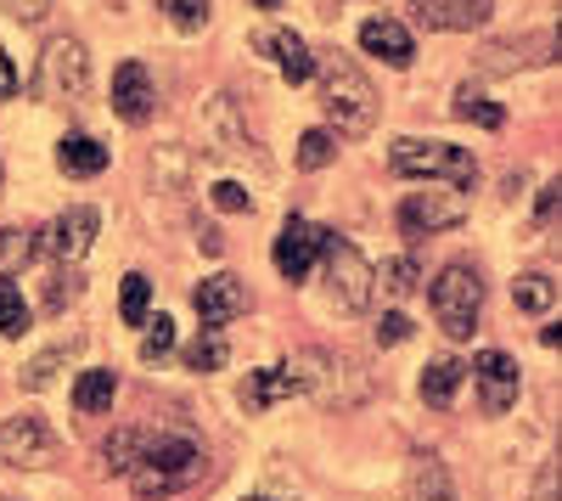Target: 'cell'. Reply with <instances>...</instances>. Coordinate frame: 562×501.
<instances>
[{"instance_id":"obj_1","label":"cell","mask_w":562,"mask_h":501,"mask_svg":"<svg viewBox=\"0 0 562 501\" xmlns=\"http://www.w3.org/2000/svg\"><path fill=\"white\" fill-rule=\"evenodd\" d=\"M310 79H321V108H326V119H333V130H344V135H366L371 124H378V90H371V79L338 52H315V74Z\"/></svg>"},{"instance_id":"obj_2","label":"cell","mask_w":562,"mask_h":501,"mask_svg":"<svg viewBox=\"0 0 562 501\" xmlns=\"http://www.w3.org/2000/svg\"><path fill=\"white\" fill-rule=\"evenodd\" d=\"M203 474H209L203 445L169 434V439L140 445V457H135V468H130L124 479H130V490H135L140 501H158V496H175V490H192Z\"/></svg>"},{"instance_id":"obj_3","label":"cell","mask_w":562,"mask_h":501,"mask_svg":"<svg viewBox=\"0 0 562 501\" xmlns=\"http://www.w3.org/2000/svg\"><path fill=\"white\" fill-rule=\"evenodd\" d=\"M389 164L405 180H445V187H456V192H467L479 180V158L467 147H456V142H416V135H400V142L389 147Z\"/></svg>"},{"instance_id":"obj_4","label":"cell","mask_w":562,"mask_h":501,"mask_svg":"<svg viewBox=\"0 0 562 501\" xmlns=\"http://www.w3.org/2000/svg\"><path fill=\"white\" fill-rule=\"evenodd\" d=\"M428 304H434V322L450 333V338H473L479 333V315H484V277L473 265H445L434 288H428Z\"/></svg>"},{"instance_id":"obj_5","label":"cell","mask_w":562,"mask_h":501,"mask_svg":"<svg viewBox=\"0 0 562 501\" xmlns=\"http://www.w3.org/2000/svg\"><path fill=\"white\" fill-rule=\"evenodd\" d=\"M321 265H326V293H333L338 310H349V315L371 310V299H378V270L366 265V254H360L349 237L326 232V243H321Z\"/></svg>"},{"instance_id":"obj_6","label":"cell","mask_w":562,"mask_h":501,"mask_svg":"<svg viewBox=\"0 0 562 501\" xmlns=\"http://www.w3.org/2000/svg\"><path fill=\"white\" fill-rule=\"evenodd\" d=\"M85 85H90V57H85V45L74 34H57L52 45L40 52V68H34V97L40 102H79L85 97Z\"/></svg>"},{"instance_id":"obj_7","label":"cell","mask_w":562,"mask_h":501,"mask_svg":"<svg viewBox=\"0 0 562 501\" xmlns=\"http://www.w3.org/2000/svg\"><path fill=\"white\" fill-rule=\"evenodd\" d=\"M461 220H467V192L445 187V180H422V192H405V203H400V232L405 237L456 232Z\"/></svg>"},{"instance_id":"obj_8","label":"cell","mask_w":562,"mask_h":501,"mask_svg":"<svg viewBox=\"0 0 562 501\" xmlns=\"http://www.w3.org/2000/svg\"><path fill=\"white\" fill-rule=\"evenodd\" d=\"M0 463L7 468H52L57 463V434L45 417L34 412H18L0 423Z\"/></svg>"},{"instance_id":"obj_9","label":"cell","mask_w":562,"mask_h":501,"mask_svg":"<svg viewBox=\"0 0 562 501\" xmlns=\"http://www.w3.org/2000/svg\"><path fill=\"white\" fill-rule=\"evenodd\" d=\"M321 243H326L321 225H310L304 214H288V225H281V237L270 248V259H276V270L288 282H304L310 270H315V259H321Z\"/></svg>"},{"instance_id":"obj_10","label":"cell","mask_w":562,"mask_h":501,"mask_svg":"<svg viewBox=\"0 0 562 501\" xmlns=\"http://www.w3.org/2000/svg\"><path fill=\"white\" fill-rule=\"evenodd\" d=\"M473 383H479V405H484L490 417L512 412V400H518V389H524L518 360H512L506 349H484V355L473 360Z\"/></svg>"},{"instance_id":"obj_11","label":"cell","mask_w":562,"mask_h":501,"mask_svg":"<svg viewBox=\"0 0 562 501\" xmlns=\"http://www.w3.org/2000/svg\"><path fill=\"white\" fill-rule=\"evenodd\" d=\"M97 232H102V214L90 209V203H79V209H63V214H57V225H52V237H45V248L57 254V265H74V259L90 254Z\"/></svg>"},{"instance_id":"obj_12","label":"cell","mask_w":562,"mask_h":501,"mask_svg":"<svg viewBox=\"0 0 562 501\" xmlns=\"http://www.w3.org/2000/svg\"><path fill=\"white\" fill-rule=\"evenodd\" d=\"M192 304H198V322H203V327H225L231 315H243V310H248V288H243V277L220 270V277L198 282Z\"/></svg>"},{"instance_id":"obj_13","label":"cell","mask_w":562,"mask_h":501,"mask_svg":"<svg viewBox=\"0 0 562 501\" xmlns=\"http://www.w3.org/2000/svg\"><path fill=\"white\" fill-rule=\"evenodd\" d=\"M557 57V34L540 29V34H524V40H495L484 45V68L490 74H512V68H540Z\"/></svg>"},{"instance_id":"obj_14","label":"cell","mask_w":562,"mask_h":501,"mask_svg":"<svg viewBox=\"0 0 562 501\" xmlns=\"http://www.w3.org/2000/svg\"><path fill=\"white\" fill-rule=\"evenodd\" d=\"M411 7L422 12V23L428 29H445V34H467V29H484L495 0H411Z\"/></svg>"},{"instance_id":"obj_15","label":"cell","mask_w":562,"mask_h":501,"mask_svg":"<svg viewBox=\"0 0 562 501\" xmlns=\"http://www.w3.org/2000/svg\"><path fill=\"white\" fill-rule=\"evenodd\" d=\"M360 52L383 57L389 68H411L416 40H411V29H405V23H394V18H366V23H360Z\"/></svg>"},{"instance_id":"obj_16","label":"cell","mask_w":562,"mask_h":501,"mask_svg":"<svg viewBox=\"0 0 562 501\" xmlns=\"http://www.w3.org/2000/svg\"><path fill=\"white\" fill-rule=\"evenodd\" d=\"M304 394V372L299 367H259L243 378V412H270L276 400Z\"/></svg>"},{"instance_id":"obj_17","label":"cell","mask_w":562,"mask_h":501,"mask_svg":"<svg viewBox=\"0 0 562 501\" xmlns=\"http://www.w3.org/2000/svg\"><path fill=\"white\" fill-rule=\"evenodd\" d=\"M113 113L124 124H140L153 113V74L140 68V63H119L113 68Z\"/></svg>"},{"instance_id":"obj_18","label":"cell","mask_w":562,"mask_h":501,"mask_svg":"<svg viewBox=\"0 0 562 501\" xmlns=\"http://www.w3.org/2000/svg\"><path fill=\"white\" fill-rule=\"evenodd\" d=\"M405 501H456L450 468L434 457V450H416L411 468H405Z\"/></svg>"},{"instance_id":"obj_19","label":"cell","mask_w":562,"mask_h":501,"mask_svg":"<svg viewBox=\"0 0 562 501\" xmlns=\"http://www.w3.org/2000/svg\"><path fill=\"white\" fill-rule=\"evenodd\" d=\"M259 45H265V52H276L281 74H288V85H304V79L315 74V52L304 45V34H293V29H276V34H265Z\"/></svg>"},{"instance_id":"obj_20","label":"cell","mask_w":562,"mask_h":501,"mask_svg":"<svg viewBox=\"0 0 562 501\" xmlns=\"http://www.w3.org/2000/svg\"><path fill=\"white\" fill-rule=\"evenodd\" d=\"M79 349H85V333H68V338H57V344H45L29 367H23V389H52V378L68 367Z\"/></svg>"},{"instance_id":"obj_21","label":"cell","mask_w":562,"mask_h":501,"mask_svg":"<svg viewBox=\"0 0 562 501\" xmlns=\"http://www.w3.org/2000/svg\"><path fill=\"white\" fill-rule=\"evenodd\" d=\"M57 164H63V175H102L108 169V147L97 142V135H63V142H57Z\"/></svg>"},{"instance_id":"obj_22","label":"cell","mask_w":562,"mask_h":501,"mask_svg":"<svg viewBox=\"0 0 562 501\" xmlns=\"http://www.w3.org/2000/svg\"><path fill=\"white\" fill-rule=\"evenodd\" d=\"M461 378H467L461 360H450V355L428 360V372H422V400H428V405H450L456 389H461Z\"/></svg>"},{"instance_id":"obj_23","label":"cell","mask_w":562,"mask_h":501,"mask_svg":"<svg viewBox=\"0 0 562 501\" xmlns=\"http://www.w3.org/2000/svg\"><path fill=\"white\" fill-rule=\"evenodd\" d=\"M113 394H119V378H113V372H79V383H74V412L97 417V412H108V405H113Z\"/></svg>"},{"instance_id":"obj_24","label":"cell","mask_w":562,"mask_h":501,"mask_svg":"<svg viewBox=\"0 0 562 501\" xmlns=\"http://www.w3.org/2000/svg\"><path fill=\"white\" fill-rule=\"evenodd\" d=\"M225 360H231V344H225L220 327H203L192 344H186V367H192V372H220Z\"/></svg>"},{"instance_id":"obj_25","label":"cell","mask_w":562,"mask_h":501,"mask_svg":"<svg viewBox=\"0 0 562 501\" xmlns=\"http://www.w3.org/2000/svg\"><path fill=\"white\" fill-rule=\"evenodd\" d=\"M34 254H40L34 225H7V232H0V277H7V270H23Z\"/></svg>"},{"instance_id":"obj_26","label":"cell","mask_w":562,"mask_h":501,"mask_svg":"<svg viewBox=\"0 0 562 501\" xmlns=\"http://www.w3.org/2000/svg\"><path fill=\"white\" fill-rule=\"evenodd\" d=\"M140 445H147V434H140V428H113L108 445H102V474H130L135 457H140Z\"/></svg>"},{"instance_id":"obj_27","label":"cell","mask_w":562,"mask_h":501,"mask_svg":"<svg viewBox=\"0 0 562 501\" xmlns=\"http://www.w3.org/2000/svg\"><path fill=\"white\" fill-rule=\"evenodd\" d=\"M119 310H124L130 327H147V315H153V277L130 270V277H124V293H119Z\"/></svg>"},{"instance_id":"obj_28","label":"cell","mask_w":562,"mask_h":501,"mask_svg":"<svg viewBox=\"0 0 562 501\" xmlns=\"http://www.w3.org/2000/svg\"><path fill=\"white\" fill-rule=\"evenodd\" d=\"M378 288H383V293H394V299H411V293L422 288L416 259H405V254H400V259H383V265H378Z\"/></svg>"},{"instance_id":"obj_29","label":"cell","mask_w":562,"mask_h":501,"mask_svg":"<svg viewBox=\"0 0 562 501\" xmlns=\"http://www.w3.org/2000/svg\"><path fill=\"white\" fill-rule=\"evenodd\" d=\"M512 299H518V310H529V315H546L557 304V282H546L540 270H529V277L512 282Z\"/></svg>"},{"instance_id":"obj_30","label":"cell","mask_w":562,"mask_h":501,"mask_svg":"<svg viewBox=\"0 0 562 501\" xmlns=\"http://www.w3.org/2000/svg\"><path fill=\"white\" fill-rule=\"evenodd\" d=\"M0 333H7V338L29 333V304H23L18 282H7V277H0Z\"/></svg>"},{"instance_id":"obj_31","label":"cell","mask_w":562,"mask_h":501,"mask_svg":"<svg viewBox=\"0 0 562 501\" xmlns=\"http://www.w3.org/2000/svg\"><path fill=\"white\" fill-rule=\"evenodd\" d=\"M79 282H85V277H79L74 265H57L52 282H45V315H63V304L79 299Z\"/></svg>"},{"instance_id":"obj_32","label":"cell","mask_w":562,"mask_h":501,"mask_svg":"<svg viewBox=\"0 0 562 501\" xmlns=\"http://www.w3.org/2000/svg\"><path fill=\"white\" fill-rule=\"evenodd\" d=\"M456 113H461V119H473V124H484V130H501V119H506V113L484 97V90H467V85L456 90Z\"/></svg>"},{"instance_id":"obj_33","label":"cell","mask_w":562,"mask_h":501,"mask_svg":"<svg viewBox=\"0 0 562 501\" xmlns=\"http://www.w3.org/2000/svg\"><path fill=\"white\" fill-rule=\"evenodd\" d=\"M169 349H175V322H169V315H147V333H140V360L153 367V360H164Z\"/></svg>"},{"instance_id":"obj_34","label":"cell","mask_w":562,"mask_h":501,"mask_svg":"<svg viewBox=\"0 0 562 501\" xmlns=\"http://www.w3.org/2000/svg\"><path fill=\"white\" fill-rule=\"evenodd\" d=\"M333 130H304L299 135V169H326L333 164Z\"/></svg>"},{"instance_id":"obj_35","label":"cell","mask_w":562,"mask_h":501,"mask_svg":"<svg viewBox=\"0 0 562 501\" xmlns=\"http://www.w3.org/2000/svg\"><path fill=\"white\" fill-rule=\"evenodd\" d=\"M158 7H164V12H169V23H175V29H186V34L209 23V0H158Z\"/></svg>"},{"instance_id":"obj_36","label":"cell","mask_w":562,"mask_h":501,"mask_svg":"<svg viewBox=\"0 0 562 501\" xmlns=\"http://www.w3.org/2000/svg\"><path fill=\"white\" fill-rule=\"evenodd\" d=\"M214 203H220L225 214H237V209L248 214V209H254V198H248V187H237V180H220V187H214Z\"/></svg>"},{"instance_id":"obj_37","label":"cell","mask_w":562,"mask_h":501,"mask_svg":"<svg viewBox=\"0 0 562 501\" xmlns=\"http://www.w3.org/2000/svg\"><path fill=\"white\" fill-rule=\"evenodd\" d=\"M405 338H411V322H405L400 310H389L383 322H378V344H405Z\"/></svg>"},{"instance_id":"obj_38","label":"cell","mask_w":562,"mask_h":501,"mask_svg":"<svg viewBox=\"0 0 562 501\" xmlns=\"http://www.w3.org/2000/svg\"><path fill=\"white\" fill-rule=\"evenodd\" d=\"M12 7V18H23V23H40L45 12H52V0H7Z\"/></svg>"},{"instance_id":"obj_39","label":"cell","mask_w":562,"mask_h":501,"mask_svg":"<svg viewBox=\"0 0 562 501\" xmlns=\"http://www.w3.org/2000/svg\"><path fill=\"white\" fill-rule=\"evenodd\" d=\"M7 97H18V68H12L7 52H0V102H7Z\"/></svg>"},{"instance_id":"obj_40","label":"cell","mask_w":562,"mask_h":501,"mask_svg":"<svg viewBox=\"0 0 562 501\" xmlns=\"http://www.w3.org/2000/svg\"><path fill=\"white\" fill-rule=\"evenodd\" d=\"M529 501H557V468H540V479H535V496Z\"/></svg>"},{"instance_id":"obj_41","label":"cell","mask_w":562,"mask_h":501,"mask_svg":"<svg viewBox=\"0 0 562 501\" xmlns=\"http://www.w3.org/2000/svg\"><path fill=\"white\" fill-rule=\"evenodd\" d=\"M535 214H540V220H551V214H557V180H546V187H540V198H535Z\"/></svg>"},{"instance_id":"obj_42","label":"cell","mask_w":562,"mask_h":501,"mask_svg":"<svg viewBox=\"0 0 562 501\" xmlns=\"http://www.w3.org/2000/svg\"><path fill=\"white\" fill-rule=\"evenodd\" d=\"M248 501H270V496H248Z\"/></svg>"}]
</instances>
